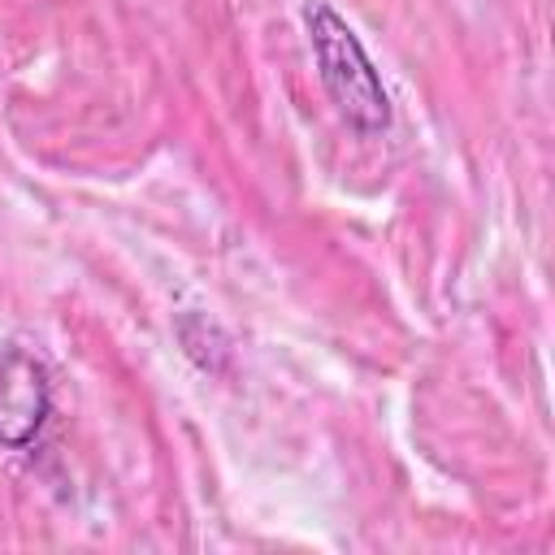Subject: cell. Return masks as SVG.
<instances>
[{
  "mask_svg": "<svg viewBox=\"0 0 555 555\" xmlns=\"http://www.w3.org/2000/svg\"><path fill=\"white\" fill-rule=\"evenodd\" d=\"M304 26H308L321 87L334 100L338 117L360 134H382L390 126V95L382 87V74L373 69L364 43L356 39V30L325 0H312L304 9Z\"/></svg>",
  "mask_w": 555,
  "mask_h": 555,
  "instance_id": "cell-1",
  "label": "cell"
},
{
  "mask_svg": "<svg viewBox=\"0 0 555 555\" xmlns=\"http://www.w3.org/2000/svg\"><path fill=\"white\" fill-rule=\"evenodd\" d=\"M52 416V377L48 364L13 343L0 338V447L26 451Z\"/></svg>",
  "mask_w": 555,
  "mask_h": 555,
  "instance_id": "cell-2",
  "label": "cell"
},
{
  "mask_svg": "<svg viewBox=\"0 0 555 555\" xmlns=\"http://www.w3.org/2000/svg\"><path fill=\"white\" fill-rule=\"evenodd\" d=\"M178 338H182L186 356H191L199 369H208V373H221V369H225V360H230V343H225V334H221L208 317L186 312V317L178 321Z\"/></svg>",
  "mask_w": 555,
  "mask_h": 555,
  "instance_id": "cell-3",
  "label": "cell"
}]
</instances>
